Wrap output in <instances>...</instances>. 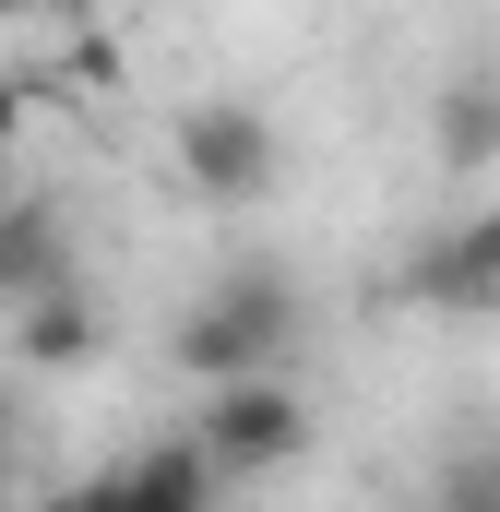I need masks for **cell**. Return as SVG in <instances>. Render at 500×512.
I'll return each instance as SVG.
<instances>
[{
  "instance_id": "cell-4",
  "label": "cell",
  "mask_w": 500,
  "mask_h": 512,
  "mask_svg": "<svg viewBox=\"0 0 500 512\" xmlns=\"http://www.w3.org/2000/svg\"><path fill=\"white\" fill-rule=\"evenodd\" d=\"M393 286H405L417 310H500V203L453 215V227H429V239L405 251Z\"/></svg>"
},
{
  "instance_id": "cell-12",
  "label": "cell",
  "mask_w": 500,
  "mask_h": 512,
  "mask_svg": "<svg viewBox=\"0 0 500 512\" xmlns=\"http://www.w3.org/2000/svg\"><path fill=\"white\" fill-rule=\"evenodd\" d=\"M12 453H24V405H12V382H0V477H12Z\"/></svg>"
},
{
  "instance_id": "cell-1",
  "label": "cell",
  "mask_w": 500,
  "mask_h": 512,
  "mask_svg": "<svg viewBox=\"0 0 500 512\" xmlns=\"http://www.w3.org/2000/svg\"><path fill=\"white\" fill-rule=\"evenodd\" d=\"M298 334H310L298 274H286V262H239V274H215V286L179 310L167 358L203 393H239V382H286V370H298Z\"/></svg>"
},
{
  "instance_id": "cell-8",
  "label": "cell",
  "mask_w": 500,
  "mask_h": 512,
  "mask_svg": "<svg viewBox=\"0 0 500 512\" xmlns=\"http://www.w3.org/2000/svg\"><path fill=\"white\" fill-rule=\"evenodd\" d=\"M215 501H227V477L203 465L191 429H167L155 453H131V512H215Z\"/></svg>"
},
{
  "instance_id": "cell-9",
  "label": "cell",
  "mask_w": 500,
  "mask_h": 512,
  "mask_svg": "<svg viewBox=\"0 0 500 512\" xmlns=\"http://www.w3.org/2000/svg\"><path fill=\"white\" fill-rule=\"evenodd\" d=\"M441 512H500V441H465L441 465Z\"/></svg>"
},
{
  "instance_id": "cell-6",
  "label": "cell",
  "mask_w": 500,
  "mask_h": 512,
  "mask_svg": "<svg viewBox=\"0 0 500 512\" xmlns=\"http://www.w3.org/2000/svg\"><path fill=\"white\" fill-rule=\"evenodd\" d=\"M96 346H108V310H96V286H84V274H72V286H48L36 310H12V358H24V370H84Z\"/></svg>"
},
{
  "instance_id": "cell-7",
  "label": "cell",
  "mask_w": 500,
  "mask_h": 512,
  "mask_svg": "<svg viewBox=\"0 0 500 512\" xmlns=\"http://www.w3.org/2000/svg\"><path fill=\"white\" fill-rule=\"evenodd\" d=\"M429 155H441V179H477V167L500 155V72H453V84H441Z\"/></svg>"
},
{
  "instance_id": "cell-11",
  "label": "cell",
  "mask_w": 500,
  "mask_h": 512,
  "mask_svg": "<svg viewBox=\"0 0 500 512\" xmlns=\"http://www.w3.org/2000/svg\"><path fill=\"white\" fill-rule=\"evenodd\" d=\"M24 108H36V84H24V72H0V155L24 143Z\"/></svg>"
},
{
  "instance_id": "cell-2",
  "label": "cell",
  "mask_w": 500,
  "mask_h": 512,
  "mask_svg": "<svg viewBox=\"0 0 500 512\" xmlns=\"http://www.w3.org/2000/svg\"><path fill=\"white\" fill-rule=\"evenodd\" d=\"M167 155H179V179L203 191V203H262L274 179H286V131L262 96H191L179 120H167Z\"/></svg>"
},
{
  "instance_id": "cell-3",
  "label": "cell",
  "mask_w": 500,
  "mask_h": 512,
  "mask_svg": "<svg viewBox=\"0 0 500 512\" xmlns=\"http://www.w3.org/2000/svg\"><path fill=\"white\" fill-rule=\"evenodd\" d=\"M191 441H203V465H215L227 489H250V477H286V465L310 453V393H298V382H239V393H203Z\"/></svg>"
},
{
  "instance_id": "cell-10",
  "label": "cell",
  "mask_w": 500,
  "mask_h": 512,
  "mask_svg": "<svg viewBox=\"0 0 500 512\" xmlns=\"http://www.w3.org/2000/svg\"><path fill=\"white\" fill-rule=\"evenodd\" d=\"M36 512H131V465H96V477H72L60 501H36Z\"/></svg>"
},
{
  "instance_id": "cell-5",
  "label": "cell",
  "mask_w": 500,
  "mask_h": 512,
  "mask_svg": "<svg viewBox=\"0 0 500 512\" xmlns=\"http://www.w3.org/2000/svg\"><path fill=\"white\" fill-rule=\"evenodd\" d=\"M48 286H72V215L48 191H0V310H36Z\"/></svg>"
}]
</instances>
